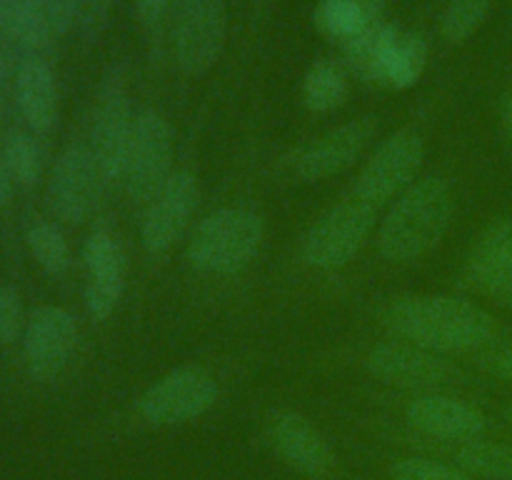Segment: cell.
Instances as JSON below:
<instances>
[{"label":"cell","mask_w":512,"mask_h":480,"mask_svg":"<svg viewBox=\"0 0 512 480\" xmlns=\"http://www.w3.org/2000/svg\"><path fill=\"white\" fill-rule=\"evenodd\" d=\"M385 325L433 353H465L493 343L495 320L480 305L453 295H405L385 310Z\"/></svg>","instance_id":"6da1fadb"},{"label":"cell","mask_w":512,"mask_h":480,"mask_svg":"<svg viewBox=\"0 0 512 480\" xmlns=\"http://www.w3.org/2000/svg\"><path fill=\"white\" fill-rule=\"evenodd\" d=\"M453 220V193L443 178H420L403 190L380 223L378 248L390 263H413L433 250Z\"/></svg>","instance_id":"7a4b0ae2"},{"label":"cell","mask_w":512,"mask_h":480,"mask_svg":"<svg viewBox=\"0 0 512 480\" xmlns=\"http://www.w3.org/2000/svg\"><path fill=\"white\" fill-rule=\"evenodd\" d=\"M263 233V220L253 210L220 208L193 230L188 260L203 273H235L255 258Z\"/></svg>","instance_id":"3957f363"},{"label":"cell","mask_w":512,"mask_h":480,"mask_svg":"<svg viewBox=\"0 0 512 480\" xmlns=\"http://www.w3.org/2000/svg\"><path fill=\"white\" fill-rule=\"evenodd\" d=\"M375 218H378L375 205L365 203L358 195H350L315 220L300 248L303 260L318 270L343 268L373 233Z\"/></svg>","instance_id":"277c9868"},{"label":"cell","mask_w":512,"mask_h":480,"mask_svg":"<svg viewBox=\"0 0 512 480\" xmlns=\"http://www.w3.org/2000/svg\"><path fill=\"white\" fill-rule=\"evenodd\" d=\"M173 155V128L168 120L158 110L140 108L135 113L123 170L130 198L148 205L173 175Z\"/></svg>","instance_id":"5b68a950"},{"label":"cell","mask_w":512,"mask_h":480,"mask_svg":"<svg viewBox=\"0 0 512 480\" xmlns=\"http://www.w3.org/2000/svg\"><path fill=\"white\" fill-rule=\"evenodd\" d=\"M133 123L135 113L128 98V88H125V73L120 65H115L100 83L93 128H90V150L98 160L105 183L123 180Z\"/></svg>","instance_id":"8992f818"},{"label":"cell","mask_w":512,"mask_h":480,"mask_svg":"<svg viewBox=\"0 0 512 480\" xmlns=\"http://www.w3.org/2000/svg\"><path fill=\"white\" fill-rule=\"evenodd\" d=\"M218 380L203 368H178L150 385L138 400V413L145 423L183 425L198 420L218 403Z\"/></svg>","instance_id":"52a82bcc"},{"label":"cell","mask_w":512,"mask_h":480,"mask_svg":"<svg viewBox=\"0 0 512 480\" xmlns=\"http://www.w3.org/2000/svg\"><path fill=\"white\" fill-rule=\"evenodd\" d=\"M228 33L225 0H180L173 25L175 60L185 75L208 73Z\"/></svg>","instance_id":"ba28073f"},{"label":"cell","mask_w":512,"mask_h":480,"mask_svg":"<svg viewBox=\"0 0 512 480\" xmlns=\"http://www.w3.org/2000/svg\"><path fill=\"white\" fill-rule=\"evenodd\" d=\"M425 158L423 135L405 128L390 135L383 145L365 163L355 180L353 195L370 205H383L398 193L408 190L418 178V170Z\"/></svg>","instance_id":"9c48e42d"},{"label":"cell","mask_w":512,"mask_h":480,"mask_svg":"<svg viewBox=\"0 0 512 480\" xmlns=\"http://www.w3.org/2000/svg\"><path fill=\"white\" fill-rule=\"evenodd\" d=\"M105 178L90 145H70L55 160L48 180V205L63 223L78 225L95 210Z\"/></svg>","instance_id":"30bf717a"},{"label":"cell","mask_w":512,"mask_h":480,"mask_svg":"<svg viewBox=\"0 0 512 480\" xmlns=\"http://www.w3.org/2000/svg\"><path fill=\"white\" fill-rule=\"evenodd\" d=\"M78 348V323L58 305L33 310L23 333L25 368L35 380H53Z\"/></svg>","instance_id":"8fae6325"},{"label":"cell","mask_w":512,"mask_h":480,"mask_svg":"<svg viewBox=\"0 0 512 480\" xmlns=\"http://www.w3.org/2000/svg\"><path fill=\"white\" fill-rule=\"evenodd\" d=\"M268 440L278 458L310 480H330L338 458L325 435L295 410H278L268 420Z\"/></svg>","instance_id":"7c38bea8"},{"label":"cell","mask_w":512,"mask_h":480,"mask_svg":"<svg viewBox=\"0 0 512 480\" xmlns=\"http://www.w3.org/2000/svg\"><path fill=\"white\" fill-rule=\"evenodd\" d=\"M198 200L200 188L193 173L178 170V173L170 175L163 190L148 203L143 228H140V238H143L145 250L150 255L168 253L178 243V238L193 218L195 208H198Z\"/></svg>","instance_id":"4fadbf2b"},{"label":"cell","mask_w":512,"mask_h":480,"mask_svg":"<svg viewBox=\"0 0 512 480\" xmlns=\"http://www.w3.org/2000/svg\"><path fill=\"white\" fill-rule=\"evenodd\" d=\"M370 373L398 388H435L458 375L440 353L415 343H380L365 358Z\"/></svg>","instance_id":"5bb4252c"},{"label":"cell","mask_w":512,"mask_h":480,"mask_svg":"<svg viewBox=\"0 0 512 480\" xmlns=\"http://www.w3.org/2000/svg\"><path fill=\"white\" fill-rule=\"evenodd\" d=\"M465 273L478 293L512 308V218L495 220L475 238Z\"/></svg>","instance_id":"9a60e30c"},{"label":"cell","mask_w":512,"mask_h":480,"mask_svg":"<svg viewBox=\"0 0 512 480\" xmlns=\"http://www.w3.org/2000/svg\"><path fill=\"white\" fill-rule=\"evenodd\" d=\"M85 270V308L93 320H108L118 308L125 290V258L118 240L110 233H93L83 248Z\"/></svg>","instance_id":"2e32d148"},{"label":"cell","mask_w":512,"mask_h":480,"mask_svg":"<svg viewBox=\"0 0 512 480\" xmlns=\"http://www.w3.org/2000/svg\"><path fill=\"white\" fill-rule=\"evenodd\" d=\"M405 418L418 433L435 440H448V443L463 445L483 438L485 433L483 413L453 395H418L405 410Z\"/></svg>","instance_id":"e0dca14e"},{"label":"cell","mask_w":512,"mask_h":480,"mask_svg":"<svg viewBox=\"0 0 512 480\" xmlns=\"http://www.w3.org/2000/svg\"><path fill=\"white\" fill-rule=\"evenodd\" d=\"M375 133L373 118L350 120L340 128L330 130L323 138L313 140L300 148L293 158V170L303 180H323L338 175L348 165L355 163L360 150L365 148Z\"/></svg>","instance_id":"ac0fdd59"},{"label":"cell","mask_w":512,"mask_h":480,"mask_svg":"<svg viewBox=\"0 0 512 480\" xmlns=\"http://www.w3.org/2000/svg\"><path fill=\"white\" fill-rule=\"evenodd\" d=\"M13 93L30 133L45 135L58 123V83L43 55H25L13 75Z\"/></svg>","instance_id":"d6986e66"},{"label":"cell","mask_w":512,"mask_h":480,"mask_svg":"<svg viewBox=\"0 0 512 480\" xmlns=\"http://www.w3.org/2000/svg\"><path fill=\"white\" fill-rule=\"evenodd\" d=\"M425 65H428V45H425V40L418 33L393 28L385 45L380 48L373 83L398 90L410 88L420 80Z\"/></svg>","instance_id":"ffe728a7"},{"label":"cell","mask_w":512,"mask_h":480,"mask_svg":"<svg viewBox=\"0 0 512 480\" xmlns=\"http://www.w3.org/2000/svg\"><path fill=\"white\" fill-rule=\"evenodd\" d=\"M0 25L28 55H40L55 40L45 0H0Z\"/></svg>","instance_id":"44dd1931"},{"label":"cell","mask_w":512,"mask_h":480,"mask_svg":"<svg viewBox=\"0 0 512 480\" xmlns=\"http://www.w3.org/2000/svg\"><path fill=\"white\" fill-rule=\"evenodd\" d=\"M378 20H383V0H320L315 8V25L343 43Z\"/></svg>","instance_id":"7402d4cb"},{"label":"cell","mask_w":512,"mask_h":480,"mask_svg":"<svg viewBox=\"0 0 512 480\" xmlns=\"http://www.w3.org/2000/svg\"><path fill=\"white\" fill-rule=\"evenodd\" d=\"M455 463L473 478L512 480V445L495 440H470L455 453Z\"/></svg>","instance_id":"603a6c76"},{"label":"cell","mask_w":512,"mask_h":480,"mask_svg":"<svg viewBox=\"0 0 512 480\" xmlns=\"http://www.w3.org/2000/svg\"><path fill=\"white\" fill-rule=\"evenodd\" d=\"M348 98V80L340 73L338 65L328 60H318L313 68L305 73L303 80V100L315 113H330L340 108Z\"/></svg>","instance_id":"cb8c5ba5"},{"label":"cell","mask_w":512,"mask_h":480,"mask_svg":"<svg viewBox=\"0 0 512 480\" xmlns=\"http://www.w3.org/2000/svg\"><path fill=\"white\" fill-rule=\"evenodd\" d=\"M3 153L13 183L20 185V188H33L40 175H43V153H40L35 133L10 130L3 138Z\"/></svg>","instance_id":"d4e9b609"},{"label":"cell","mask_w":512,"mask_h":480,"mask_svg":"<svg viewBox=\"0 0 512 480\" xmlns=\"http://www.w3.org/2000/svg\"><path fill=\"white\" fill-rule=\"evenodd\" d=\"M28 248L35 263L48 275H63L70 268V245L63 230L50 220H35L28 228Z\"/></svg>","instance_id":"484cf974"},{"label":"cell","mask_w":512,"mask_h":480,"mask_svg":"<svg viewBox=\"0 0 512 480\" xmlns=\"http://www.w3.org/2000/svg\"><path fill=\"white\" fill-rule=\"evenodd\" d=\"M493 0H450L443 13V35L450 43H465L485 23Z\"/></svg>","instance_id":"4316f807"},{"label":"cell","mask_w":512,"mask_h":480,"mask_svg":"<svg viewBox=\"0 0 512 480\" xmlns=\"http://www.w3.org/2000/svg\"><path fill=\"white\" fill-rule=\"evenodd\" d=\"M390 478L393 480H478L473 475L465 473L458 465L440 463L433 458H403L393 463L390 468Z\"/></svg>","instance_id":"83f0119b"},{"label":"cell","mask_w":512,"mask_h":480,"mask_svg":"<svg viewBox=\"0 0 512 480\" xmlns=\"http://www.w3.org/2000/svg\"><path fill=\"white\" fill-rule=\"evenodd\" d=\"M25 325L28 318L18 288L0 280V345H13L23 338Z\"/></svg>","instance_id":"f1b7e54d"},{"label":"cell","mask_w":512,"mask_h":480,"mask_svg":"<svg viewBox=\"0 0 512 480\" xmlns=\"http://www.w3.org/2000/svg\"><path fill=\"white\" fill-rule=\"evenodd\" d=\"M80 15H78V30L85 40H95L103 35L105 25L110 20V10H113V0H78Z\"/></svg>","instance_id":"f546056e"},{"label":"cell","mask_w":512,"mask_h":480,"mask_svg":"<svg viewBox=\"0 0 512 480\" xmlns=\"http://www.w3.org/2000/svg\"><path fill=\"white\" fill-rule=\"evenodd\" d=\"M45 10H48V20L55 38H60V35L78 28V15H80L78 0H45Z\"/></svg>","instance_id":"4dcf8cb0"},{"label":"cell","mask_w":512,"mask_h":480,"mask_svg":"<svg viewBox=\"0 0 512 480\" xmlns=\"http://www.w3.org/2000/svg\"><path fill=\"white\" fill-rule=\"evenodd\" d=\"M483 365L488 373L495 375V378L512 383V343L493 345V348L483 355Z\"/></svg>","instance_id":"1f68e13d"},{"label":"cell","mask_w":512,"mask_h":480,"mask_svg":"<svg viewBox=\"0 0 512 480\" xmlns=\"http://www.w3.org/2000/svg\"><path fill=\"white\" fill-rule=\"evenodd\" d=\"M135 8H138L140 23L148 30H158L163 25L165 15H168L170 0H135Z\"/></svg>","instance_id":"d6a6232c"},{"label":"cell","mask_w":512,"mask_h":480,"mask_svg":"<svg viewBox=\"0 0 512 480\" xmlns=\"http://www.w3.org/2000/svg\"><path fill=\"white\" fill-rule=\"evenodd\" d=\"M15 48H18L15 40L0 25V78L3 80H13L15 68H18V63H15Z\"/></svg>","instance_id":"836d02e7"},{"label":"cell","mask_w":512,"mask_h":480,"mask_svg":"<svg viewBox=\"0 0 512 480\" xmlns=\"http://www.w3.org/2000/svg\"><path fill=\"white\" fill-rule=\"evenodd\" d=\"M13 190L15 183L10 178L8 163H5V153H3V140H0V208H8L10 200H13Z\"/></svg>","instance_id":"e575fe53"},{"label":"cell","mask_w":512,"mask_h":480,"mask_svg":"<svg viewBox=\"0 0 512 480\" xmlns=\"http://www.w3.org/2000/svg\"><path fill=\"white\" fill-rule=\"evenodd\" d=\"M500 118H503V128L512 143V88L505 90L503 100H500Z\"/></svg>","instance_id":"d590c367"},{"label":"cell","mask_w":512,"mask_h":480,"mask_svg":"<svg viewBox=\"0 0 512 480\" xmlns=\"http://www.w3.org/2000/svg\"><path fill=\"white\" fill-rule=\"evenodd\" d=\"M5 88H8V80L0 78V118H3V110H5Z\"/></svg>","instance_id":"8d00e7d4"}]
</instances>
